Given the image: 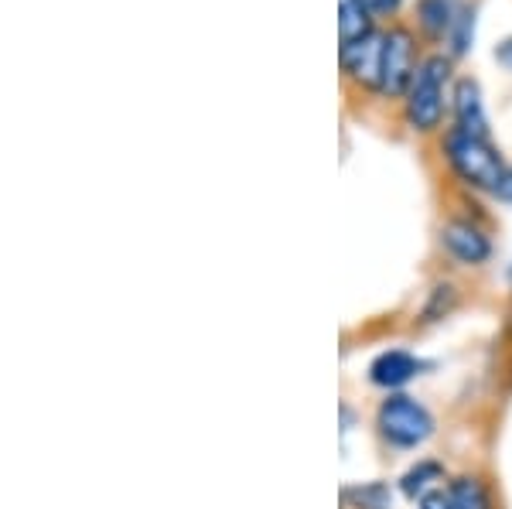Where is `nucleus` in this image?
<instances>
[{"instance_id": "f8f14e48", "label": "nucleus", "mask_w": 512, "mask_h": 509, "mask_svg": "<svg viewBox=\"0 0 512 509\" xmlns=\"http://www.w3.org/2000/svg\"><path fill=\"white\" fill-rule=\"evenodd\" d=\"M434 479H441V465L437 462H420L417 469H410L407 475H403V492H407L410 499L427 496V486H431Z\"/></svg>"}, {"instance_id": "20e7f679", "label": "nucleus", "mask_w": 512, "mask_h": 509, "mask_svg": "<svg viewBox=\"0 0 512 509\" xmlns=\"http://www.w3.org/2000/svg\"><path fill=\"white\" fill-rule=\"evenodd\" d=\"M417 48L414 35L407 28L386 31V48H383V82L379 93L383 96H407L410 82L417 76Z\"/></svg>"}, {"instance_id": "a211bd4d", "label": "nucleus", "mask_w": 512, "mask_h": 509, "mask_svg": "<svg viewBox=\"0 0 512 509\" xmlns=\"http://www.w3.org/2000/svg\"><path fill=\"white\" fill-rule=\"evenodd\" d=\"M369 14H393L400 7V0H366Z\"/></svg>"}, {"instance_id": "1a4fd4ad", "label": "nucleus", "mask_w": 512, "mask_h": 509, "mask_svg": "<svg viewBox=\"0 0 512 509\" xmlns=\"http://www.w3.org/2000/svg\"><path fill=\"white\" fill-rule=\"evenodd\" d=\"M465 7H468L465 0H417V21L427 38L444 41Z\"/></svg>"}, {"instance_id": "7ed1b4c3", "label": "nucleus", "mask_w": 512, "mask_h": 509, "mask_svg": "<svg viewBox=\"0 0 512 509\" xmlns=\"http://www.w3.org/2000/svg\"><path fill=\"white\" fill-rule=\"evenodd\" d=\"M379 431L396 448H417L434 434V417L414 397H390L379 407Z\"/></svg>"}, {"instance_id": "f03ea898", "label": "nucleus", "mask_w": 512, "mask_h": 509, "mask_svg": "<svg viewBox=\"0 0 512 509\" xmlns=\"http://www.w3.org/2000/svg\"><path fill=\"white\" fill-rule=\"evenodd\" d=\"M451 62L444 55H431L420 62L414 82L407 89V123L414 130H434L444 117V82Z\"/></svg>"}, {"instance_id": "dca6fc26", "label": "nucleus", "mask_w": 512, "mask_h": 509, "mask_svg": "<svg viewBox=\"0 0 512 509\" xmlns=\"http://www.w3.org/2000/svg\"><path fill=\"white\" fill-rule=\"evenodd\" d=\"M495 62L506 65V69L512 72V38H506V41H499V45H495Z\"/></svg>"}, {"instance_id": "0eeeda50", "label": "nucleus", "mask_w": 512, "mask_h": 509, "mask_svg": "<svg viewBox=\"0 0 512 509\" xmlns=\"http://www.w3.org/2000/svg\"><path fill=\"white\" fill-rule=\"evenodd\" d=\"M454 120L468 134L489 137V117H485L482 89L475 79H458V86H454Z\"/></svg>"}, {"instance_id": "4468645a", "label": "nucleus", "mask_w": 512, "mask_h": 509, "mask_svg": "<svg viewBox=\"0 0 512 509\" xmlns=\"http://www.w3.org/2000/svg\"><path fill=\"white\" fill-rule=\"evenodd\" d=\"M345 496L355 499L362 509H390V489L383 482H369V486L359 489H345Z\"/></svg>"}, {"instance_id": "f3484780", "label": "nucleus", "mask_w": 512, "mask_h": 509, "mask_svg": "<svg viewBox=\"0 0 512 509\" xmlns=\"http://www.w3.org/2000/svg\"><path fill=\"white\" fill-rule=\"evenodd\" d=\"M420 509H451V506H448V496H444V492H427V496L420 499Z\"/></svg>"}, {"instance_id": "9b49d317", "label": "nucleus", "mask_w": 512, "mask_h": 509, "mask_svg": "<svg viewBox=\"0 0 512 509\" xmlns=\"http://www.w3.org/2000/svg\"><path fill=\"white\" fill-rule=\"evenodd\" d=\"M448 506L451 509H492L489 492L478 479H454L448 486Z\"/></svg>"}, {"instance_id": "6e6552de", "label": "nucleus", "mask_w": 512, "mask_h": 509, "mask_svg": "<svg viewBox=\"0 0 512 509\" xmlns=\"http://www.w3.org/2000/svg\"><path fill=\"white\" fill-rule=\"evenodd\" d=\"M417 373H420L417 356H410V352H403V349L383 352V356H376L373 366H369V380H373L376 387H386V390L403 387V383H410Z\"/></svg>"}, {"instance_id": "9d476101", "label": "nucleus", "mask_w": 512, "mask_h": 509, "mask_svg": "<svg viewBox=\"0 0 512 509\" xmlns=\"http://www.w3.org/2000/svg\"><path fill=\"white\" fill-rule=\"evenodd\" d=\"M366 35H373V14H369L366 0H338V45H342V52Z\"/></svg>"}, {"instance_id": "f257e3e1", "label": "nucleus", "mask_w": 512, "mask_h": 509, "mask_svg": "<svg viewBox=\"0 0 512 509\" xmlns=\"http://www.w3.org/2000/svg\"><path fill=\"white\" fill-rule=\"evenodd\" d=\"M444 154H448V164L454 168V175L472 188H492L499 185L502 171L509 168L502 161V154L489 144V137L468 134V130L454 127L448 137H444Z\"/></svg>"}, {"instance_id": "ddd939ff", "label": "nucleus", "mask_w": 512, "mask_h": 509, "mask_svg": "<svg viewBox=\"0 0 512 509\" xmlns=\"http://www.w3.org/2000/svg\"><path fill=\"white\" fill-rule=\"evenodd\" d=\"M472 35H475V11H472V7H465V11L458 14V21H454L451 35H448V45H451L454 59L468 52V45H472Z\"/></svg>"}, {"instance_id": "2eb2a0df", "label": "nucleus", "mask_w": 512, "mask_h": 509, "mask_svg": "<svg viewBox=\"0 0 512 509\" xmlns=\"http://www.w3.org/2000/svg\"><path fill=\"white\" fill-rule=\"evenodd\" d=\"M492 195L499 202H512V168L502 171V178H499V185L492 188Z\"/></svg>"}, {"instance_id": "39448f33", "label": "nucleus", "mask_w": 512, "mask_h": 509, "mask_svg": "<svg viewBox=\"0 0 512 509\" xmlns=\"http://www.w3.org/2000/svg\"><path fill=\"white\" fill-rule=\"evenodd\" d=\"M383 48H386V35L383 31H373L362 41H355L352 48L342 52V65L345 72L366 89H376L379 93V82H383Z\"/></svg>"}, {"instance_id": "423d86ee", "label": "nucleus", "mask_w": 512, "mask_h": 509, "mask_svg": "<svg viewBox=\"0 0 512 509\" xmlns=\"http://www.w3.org/2000/svg\"><path fill=\"white\" fill-rule=\"evenodd\" d=\"M444 246H448V253L454 260H461V264H485V260L492 257V243L489 236L482 233V229H475L472 223H448L441 233Z\"/></svg>"}]
</instances>
